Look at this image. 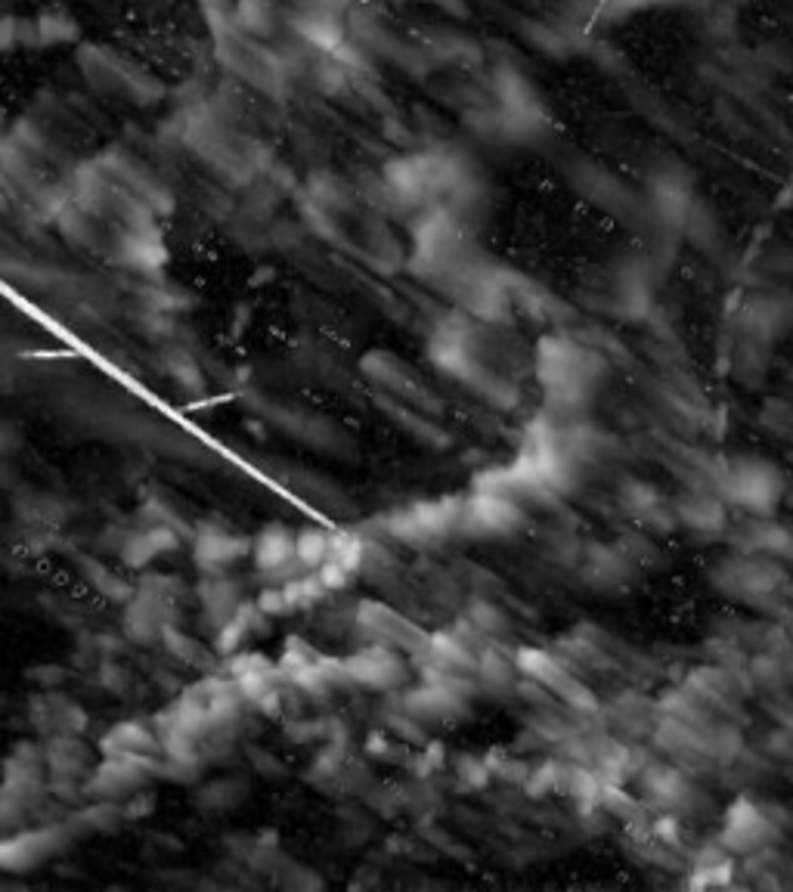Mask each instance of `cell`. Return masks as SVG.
Returning a JSON list of instances; mask_svg holds the SVG:
<instances>
[{
  "label": "cell",
  "mask_w": 793,
  "mask_h": 892,
  "mask_svg": "<svg viewBox=\"0 0 793 892\" xmlns=\"http://www.w3.org/2000/svg\"><path fill=\"white\" fill-rule=\"evenodd\" d=\"M518 669L524 676H530L533 682H539V685H549L555 694H561L564 700H574L577 707H583V704H592V697H589V691L567 673V669L552 657V654H546V651H536V648H524L521 654H518Z\"/></svg>",
  "instance_id": "ffe728a7"
},
{
  "label": "cell",
  "mask_w": 793,
  "mask_h": 892,
  "mask_svg": "<svg viewBox=\"0 0 793 892\" xmlns=\"http://www.w3.org/2000/svg\"><path fill=\"white\" fill-rule=\"evenodd\" d=\"M431 663L443 666V669H456V673H468V669H478V660H474L468 642L456 632H437L431 635V648L428 657Z\"/></svg>",
  "instance_id": "4316f807"
},
{
  "label": "cell",
  "mask_w": 793,
  "mask_h": 892,
  "mask_svg": "<svg viewBox=\"0 0 793 892\" xmlns=\"http://www.w3.org/2000/svg\"><path fill=\"white\" fill-rule=\"evenodd\" d=\"M81 573H84V580H87L93 589H97L103 598H109V601L124 604V601H128V598L137 592V586H131L128 580H121L112 567L100 564L97 558H81Z\"/></svg>",
  "instance_id": "f1b7e54d"
},
{
  "label": "cell",
  "mask_w": 793,
  "mask_h": 892,
  "mask_svg": "<svg viewBox=\"0 0 793 892\" xmlns=\"http://www.w3.org/2000/svg\"><path fill=\"white\" fill-rule=\"evenodd\" d=\"M22 446V431L13 422H0V462L10 459Z\"/></svg>",
  "instance_id": "bcb514c9"
},
{
  "label": "cell",
  "mask_w": 793,
  "mask_h": 892,
  "mask_svg": "<svg viewBox=\"0 0 793 892\" xmlns=\"http://www.w3.org/2000/svg\"><path fill=\"white\" fill-rule=\"evenodd\" d=\"M471 623L478 626V629H484V632H502L505 629V617L493 608V604H487V601H478L471 608Z\"/></svg>",
  "instance_id": "b9f144b4"
},
{
  "label": "cell",
  "mask_w": 793,
  "mask_h": 892,
  "mask_svg": "<svg viewBox=\"0 0 793 892\" xmlns=\"http://www.w3.org/2000/svg\"><path fill=\"white\" fill-rule=\"evenodd\" d=\"M177 546H180V530L177 527H171V524H149L146 530H137V533L124 536L121 546H118V555H121V561L128 564V567L143 570L155 558L177 552Z\"/></svg>",
  "instance_id": "7402d4cb"
},
{
  "label": "cell",
  "mask_w": 793,
  "mask_h": 892,
  "mask_svg": "<svg viewBox=\"0 0 793 892\" xmlns=\"http://www.w3.org/2000/svg\"><path fill=\"white\" fill-rule=\"evenodd\" d=\"M44 756H47V778L81 781V778H87V772H93L90 747L81 735L44 738Z\"/></svg>",
  "instance_id": "603a6c76"
},
{
  "label": "cell",
  "mask_w": 793,
  "mask_h": 892,
  "mask_svg": "<svg viewBox=\"0 0 793 892\" xmlns=\"http://www.w3.org/2000/svg\"><path fill=\"white\" fill-rule=\"evenodd\" d=\"M360 369L372 385L385 388L391 397H400L409 403H419L422 397H428L425 388L419 385L416 372H412L397 354H391V350H369V354L360 360Z\"/></svg>",
  "instance_id": "e0dca14e"
},
{
  "label": "cell",
  "mask_w": 793,
  "mask_h": 892,
  "mask_svg": "<svg viewBox=\"0 0 793 892\" xmlns=\"http://www.w3.org/2000/svg\"><path fill=\"white\" fill-rule=\"evenodd\" d=\"M121 821H124V809L118 800H100V796H93V803L87 809H81L72 824H78L81 831L106 834V831H115Z\"/></svg>",
  "instance_id": "4dcf8cb0"
},
{
  "label": "cell",
  "mask_w": 793,
  "mask_h": 892,
  "mask_svg": "<svg viewBox=\"0 0 793 892\" xmlns=\"http://www.w3.org/2000/svg\"><path fill=\"white\" fill-rule=\"evenodd\" d=\"M131 682H134L131 669H124V666L115 663L112 657H103V660H100V685H103V688H109L112 694H124V691L131 688Z\"/></svg>",
  "instance_id": "f35d334b"
},
{
  "label": "cell",
  "mask_w": 793,
  "mask_h": 892,
  "mask_svg": "<svg viewBox=\"0 0 793 892\" xmlns=\"http://www.w3.org/2000/svg\"><path fill=\"white\" fill-rule=\"evenodd\" d=\"M158 766H162V759L146 756V753L103 756L97 766H93V772L84 784V793L100 796V800H121V796H131L134 790H140L152 778H158Z\"/></svg>",
  "instance_id": "8992f818"
},
{
  "label": "cell",
  "mask_w": 793,
  "mask_h": 892,
  "mask_svg": "<svg viewBox=\"0 0 793 892\" xmlns=\"http://www.w3.org/2000/svg\"><path fill=\"white\" fill-rule=\"evenodd\" d=\"M264 611L258 601H242L239 611L214 632V654L220 657H233L242 651V645L264 626Z\"/></svg>",
  "instance_id": "484cf974"
},
{
  "label": "cell",
  "mask_w": 793,
  "mask_h": 892,
  "mask_svg": "<svg viewBox=\"0 0 793 892\" xmlns=\"http://www.w3.org/2000/svg\"><path fill=\"white\" fill-rule=\"evenodd\" d=\"M524 521V512L518 499L505 496V493H493V490H478L471 493L468 499H462V521H459V533L468 536H502L518 530Z\"/></svg>",
  "instance_id": "8fae6325"
},
{
  "label": "cell",
  "mask_w": 793,
  "mask_h": 892,
  "mask_svg": "<svg viewBox=\"0 0 793 892\" xmlns=\"http://www.w3.org/2000/svg\"><path fill=\"white\" fill-rule=\"evenodd\" d=\"M344 673L347 682L372 691H397L409 679V663L403 651L391 645H363L360 651L344 657Z\"/></svg>",
  "instance_id": "30bf717a"
},
{
  "label": "cell",
  "mask_w": 793,
  "mask_h": 892,
  "mask_svg": "<svg viewBox=\"0 0 793 892\" xmlns=\"http://www.w3.org/2000/svg\"><path fill=\"white\" fill-rule=\"evenodd\" d=\"M536 372L549 394V403L561 412L586 406L595 388V357L564 338H546L539 344Z\"/></svg>",
  "instance_id": "6da1fadb"
},
{
  "label": "cell",
  "mask_w": 793,
  "mask_h": 892,
  "mask_svg": "<svg viewBox=\"0 0 793 892\" xmlns=\"http://www.w3.org/2000/svg\"><path fill=\"white\" fill-rule=\"evenodd\" d=\"M357 632L372 645H391L409 657H428L431 635L422 632L412 620H406L400 611H394L385 601H360L357 604Z\"/></svg>",
  "instance_id": "277c9868"
},
{
  "label": "cell",
  "mask_w": 793,
  "mask_h": 892,
  "mask_svg": "<svg viewBox=\"0 0 793 892\" xmlns=\"http://www.w3.org/2000/svg\"><path fill=\"white\" fill-rule=\"evenodd\" d=\"M28 719L35 725L41 738L50 735H84L87 731V710L72 700L69 694L59 691H44V694H31L28 697Z\"/></svg>",
  "instance_id": "5bb4252c"
},
{
  "label": "cell",
  "mask_w": 793,
  "mask_h": 892,
  "mask_svg": "<svg viewBox=\"0 0 793 892\" xmlns=\"http://www.w3.org/2000/svg\"><path fill=\"white\" fill-rule=\"evenodd\" d=\"M769 818L763 812H756L750 803H738L732 812H728V824L722 840L732 846L735 852H753L769 840Z\"/></svg>",
  "instance_id": "d4e9b609"
},
{
  "label": "cell",
  "mask_w": 793,
  "mask_h": 892,
  "mask_svg": "<svg viewBox=\"0 0 793 892\" xmlns=\"http://www.w3.org/2000/svg\"><path fill=\"white\" fill-rule=\"evenodd\" d=\"M69 843V827L47 824L35 827V831H19L13 837L0 840V871H31L53 858L62 846Z\"/></svg>",
  "instance_id": "7c38bea8"
},
{
  "label": "cell",
  "mask_w": 793,
  "mask_h": 892,
  "mask_svg": "<svg viewBox=\"0 0 793 892\" xmlns=\"http://www.w3.org/2000/svg\"><path fill=\"white\" fill-rule=\"evenodd\" d=\"M279 589L285 595V604H289V614L304 611V608H313V604H320L326 598V592H329L323 586V580H320V573H310V570H304V573H298V577L279 583Z\"/></svg>",
  "instance_id": "f546056e"
},
{
  "label": "cell",
  "mask_w": 793,
  "mask_h": 892,
  "mask_svg": "<svg viewBox=\"0 0 793 892\" xmlns=\"http://www.w3.org/2000/svg\"><path fill=\"white\" fill-rule=\"evenodd\" d=\"M16 508L25 524H38V527H56L62 515H66V508L47 493H28L25 499L16 502Z\"/></svg>",
  "instance_id": "d6a6232c"
},
{
  "label": "cell",
  "mask_w": 793,
  "mask_h": 892,
  "mask_svg": "<svg viewBox=\"0 0 793 892\" xmlns=\"http://www.w3.org/2000/svg\"><path fill=\"white\" fill-rule=\"evenodd\" d=\"M459 521H462V499L443 496V499H425V502L394 508L385 518H378V527H382L385 536L397 539V543L428 546L456 533Z\"/></svg>",
  "instance_id": "7a4b0ae2"
},
{
  "label": "cell",
  "mask_w": 793,
  "mask_h": 892,
  "mask_svg": "<svg viewBox=\"0 0 793 892\" xmlns=\"http://www.w3.org/2000/svg\"><path fill=\"white\" fill-rule=\"evenodd\" d=\"M716 583L722 592L741 601L769 598L781 589V570L763 558H728L716 567Z\"/></svg>",
  "instance_id": "4fadbf2b"
},
{
  "label": "cell",
  "mask_w": 793,
  "mask_h": 892,
  "mask_svg": "<svg viewBox=\"0 0 793 892\" xmlns=\"http://www.w3.org/2000/svg\"><path fill=\"white\" fill-rule=\"evenodd\" d=\"M722 493L750 515H772L784 493V477L766 459H735L722 474Z\"/></svg>",
  "instance_id": "3957f363"
},
{
  "label": "cell",
  "mask_w": 793,
  "mask_h": 892,
  "mask_svg": "<svg viewBox=\"0 0 793 892\" xmlns=\"http://www.w3.org/2000/svg\"><path fill=\"white\" fill-rule=\"evenodd\" d=\"M279 669L289 685H295L304 694H326L338 685L347 682L344 673V657H323L320 651H313L310 645H304L301 639H289L285 642V654L279 660Z\"/></svg>",
  "instance_id": "ba28073f"
},
{
  "label": "cell",
  "mask_w": 793,
  "mask_h": 892,
  "mask_svg": "<svg viewBox=\"0 0 793 892\" xmlns=\"http://www.w3.org/2000/svg\"><path fill=\"white\" fill-rule=\"evenodd\" d=\"M66 676H69L66 669L56 666V663H41V666L28 669V682H38V688H44V691L62 685V682H66Z\"/></svg>",
  "instance_id": "7bdbcfd3"
},
{
  "label": "cell",
  "mask_w": 793,
  "mask_h": 892,
  "mask_svg": "<svg viewBox=\"0 0 793 892\" xmlns=\"http://www.w3.org/2000/svg\"><path fill=\"white\" fill-rule=\"evenodd\" d=\"M165 366H168L171 378L177 381L180 388H186V391H199L205 385L202 369L196 366V360L189 357L186 350H171V354L165 357Z\"/></svg>",
  "instance_id": "8d00e7d4"
},
{
  "label": "cell",
  "mask_w": 793,
  "mask_h": 892,
  "mask_svg": "<svg viewBox=\"0 0 793 892\" xmlns=\"http://www.w3.org/2000/svg\"><path fill=\"white\" fill-rule=\"evenodd\" d=\"M251 555V539L230 533L220 524H202L193 539V561L202 573H224L236 561Z\"/></svg>",
  "instance_id": "2e32d148"
},
{
  "label": "cell",
  "mask_w": 793,
  "mask_h": 892,
  "mask_svg": "<svg viewBox=\"0 0 793 892\" xmlns=\"http://www.w3.org/2000/svg\"><path fill=\"white\" fill-rule=\"evenodd\" d=\"M245 793H248V784L242 778H217L199 787L196 803L202 812H230L245 800Z\"/></svg>",
  "instance_id": "83f0119b"
},
{
  "label": "cell",
  "mask_w": 793,
  "mask_h": 892,
  "mask_svg": "<svg viewBox=\"0 0 793 892\" xmlns=\"http://www.w3.org/2000/svg\"><path fill=\"white\" fill-rule=\"evenodd\" d=\"M35 38H31V44H69L78 38V25L66 16V13H44L35 25Z\"/></svg>",
  "instance_id": "836d02e7"
},
{
  "label": "cell",
  "mask_w": 793,
  "mask_h": 892,
  "mask_svg": "<svg viewBox=\"0 0 793 892\" xmlns=\"http://www.w3.org/2000/svg\"><path fill=\"white\" fill-rule=\"evenodd\" d=\"M162 645L174 660H180V663H189V666H205V660H208V651H205V645H199L193 635H186L180 626H171V629H165V635H162Z\"/></svg>",
  "instance_id": "e575fe53"
},
{
  "label": "cell",
  "mask_w": 793,
  "mask_h": 892,
  "mask_svg": "<svg viewBox=\"0 0 793 892\" xmlns=\"http://www.w3.org/2000/svg\"><path fill=\"white\" fill-rule=\"evenodd\" d=\"M230 679L236 682L248 707H258L261 713H279L285 700V676L279 663L258 651H239L230 657Z\"/></svg>",
  "instance_id": "52a82bcc"
},
{
  "label": "cell",
  "mask_w": 793,
  "mask_h": 892,
  "mask_svg": "<svg viewBox=\"0 0 793 892\" xmlns=\"http://www.w3.org/2000/svg\"><path fill=\"white\" fill-rule=\"evenodd\" d=\"M478 673H481L484 682L499 685V682H509V679H512V666H509V660H505L502 654H496V651H484L481 660H478Z\"/></svg>",
  "instance_id": "ab89813d"
},
{
  "label": "cell",
  "mask_w": 793,
  "mask_h": 892,
  "mask_svg": "<svg viewBox=\"0 0 793 892\" xmlns=\"http://www.w3.org/2000/svg\"><path fill=\"white\" fill-rule=\"evenodd\" d=\"M0 772H4V766H0Z\"/></svg>",
  "instance_id": "7dc6e473"
},
{
  "label": "cell",
  "mask_w": 793,
  "mask_h": 892,
  "mask_svg": "<svg viewBox=\"0 0 793 892\" xmlns=\"http://www.w3.org/2000/svg\"><path fill=\"white\" fill-rule=\"evenodd\" d=\"M196 598L205 623L217 632L224 626L242 604V583L233 580L230 573H202V580L196 586Z\"/></svg>",
  "instance_id": "44dd1931"
},
{
  "label": "cell",
  "mask_w": 793,
  "mask_h": 892,
  "mask_svg": "<svg viewBox=\"0 0 793 892\" xmlns=\"http://www.w3.org/2000/svg\"><path fill=\"white\" fill-rule=\"evenodd\" d=\"M202 775V759H171L165 756V762L158 766V778H168L174 784H189Z\"/></svg>",
  "instance_id": "74e56055"
},
{
  "label": "cell",
  "mask_w": 793,
  "mask_h": 892,
  "mask_svg": "<svg viewBox=\"0 0 793 892\" xmlns=\"http://www.w3.org/2000/svg\"><path fill=\"white\" fill-rule=\"evenodd\" d=\"M155 806H158V800H155V793H149L146 787H140V790H134L128 800L121 803V809H124V821H143V818H149L152 812H155Z\"/></svg>",
  "instance_id": "60d3db41"
},
{
  "label": "cell",
  "mask_w": 793,
  "mask_h": 892,
  "mask_svg": "<svg viewBox=\"0 0 793 892\" xmlns=\"http://www.w3.org/2000/svg\"><path fill=\"white\" fill-rule=\"evenodd\" d=\"M115 248H118V261L131 270L155 273L165 264V242H162L158 227L152 223V217H146L140 223H128L124 233L118 236Z\"/></svg>",
  "instance_id": "d6986e66"
},
{
  "label": "cell",
  "mask_w": 793,
  "mask_h": 892,
  "mask_svg": "<svg viewBox=\"0 0 793 892\" xmlns=\"http://www.w3.org/2000/svg\"><path fill=\"white\" fill-rule=\"evenodd\" d=\"M366 552L369 546L363 543V536L351 533V530H338L332 533V543H329V555L326 561L316 567V573H320V580L329 592H338L344 589L347 583H351L357 573L363 570L366 564Z\"/></svg>",
  "instance_id": "ac0fdd59"
},
{
  "label": "cell",
  "mask_w": 793,
  "mask_h": 892,
  "mask_svg": "<svg viewBox=\"0 0 793 892\" xmlns=\"http://www.w3.org/2000/svg\"><path fill=\"white\" fill-rule=\"evenodd\" d=\"M258 604H261V611H264L267 617H285V614H289V604H285V595H282L279 586L264 589V592L258 595Z\"/></svg>",
  "instance_id": "f6af8a7d"
},
{
  "label": "cell",
  "mask_w": 793,
  "mask_h": 892,
  "mask_svg": "<svg viewBox=\"0 0 793 892\" xmlns=\"http://www.w3.org/2000/svg\"><path fill=\"white\" fill-rule=\"evenodd\" d=\"M251 555H255L258 570L273 583H285L304 573L295 555V533L285 524H267L255 539H251Z\"/></svg>",
  "instance_id": "9a60e30c"
},
{
  "label": "cell",
  "mask_w": 793,
  "mask_h": 892,
  "mask_svg": "<svg viewBox=\"0 0 793 892\" xmlns=\"http://www.w3.org/2000/svg\"><path fill=\"white\" fill-rule=\"evenodd\" d=\"M171 626H177V601L137 583V592L124 601V639L134 645H155Z\"/></svg>",
  "instance_id": "9c48e42d"
},
{
  "label": "cell",
  "mask_w": 793,
  "mask_h": 892,
  "mask_svg": "<svg viewBox=\"0 0 793 892\" xmlns=\"http://www.w3.org/2000/svg\"><path fill=\"white\" fill-rule=\"evenodd\" d=\"M382 406L391 412L394 419H400L403 422V428H409L412 434H416L419 440H428V443H437V446H443L447 443V437L440 434V428L434 425V422H428L425 416H419V412H412V409H403V406H397L394 400H382Z\"/></svg>",
  "instance_id": "d590c367"
},
{
  "label": "cell",
  "mask_w": 793,
  "mask_h": 892,
  "mask_svg": "<svg viewBox=\"0 0 793 892\" xmlns=\"http://www.w3.org/2000/svg\"><path fill=\"white\" fill-rule=\"evenodd\" d=\"M329 543H332V533L323 530V527H304L295 533V555L301 561L304 570H316L326 555H329Z\"/></svg>",
  "instance_id": "1f68e13d"
},
{
  "label": "cell",
  "mask_w": 793,
  "mask_h": 892,
  "mask_svg": "<svg viewBox=\"0 0 793 892\" xmlns=\"http://www.w3.org/2000/svg\"><path fill=\"white\" fill-rule=\"evenodd\" d=\"M97 747H100V756H118V753L155 756V753H162V738H158L155 725H149L143 719H124L106 731V735L97 741Z\"/></svg>",
  "instance_id": "cb8c5ba5"
},
{
  "label": "cell",
  "mask_w": 793,
  "mask_h": 892,
  "mask_svg": "<svg viewBox=\"0 0 793 892\" xmlns=\"http://www.w3.org/2000/svg\"><path fill=\"white\" fill-rule=\"evenodd\" d=\"M382 180L394 199L416 205L443 193L456 180V174L440 155H403V158H394L382 171Z\"/></svg>",
  "instance_id": "5b68a950"
},
{
  "label": "cell",
  "mask_w": 793,
  "mask_h": 892,
  "mask_svg": "<svg viewBox=\"0 0 793 892\" xmlns=\"http://www.w3.org/2000/svg\"><path fill=\"white\" fill-rule=\"evenodd\" d=\"M285 735H289L295 744H310V741H316V738H323V735H326V725H323V722L295 719V722L285 725Z\"/></svg>",
  "instance_id": "ee69618b"
}]
</instances>
